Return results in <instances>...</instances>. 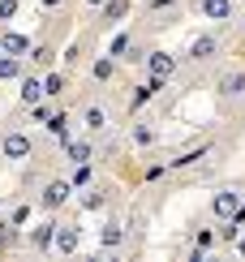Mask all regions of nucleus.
I'll use <instances>...</instances> for the list:
<instances>
[{
    "label": "nucleus",
    "mask_w": 245,
    "mask_h": 262,
    "mask_svg": "<svg viewBox=\"0 0 245 262\" xmlns=\"http://www.w3.org/2000/svg\"><path fill=\"white\" fill-rule=\"evenodd\" d=\"M0 150H5L9 159H26L30 155V142H26V134H9L5 142H0Z\"/></svg>",
    "instance_id": "1"
},
{
    "label": "nucleus",
    "mask_w": 245,
    "mask_h": 262,
    "mask_svg": "<svg viewBox=\"0 0 245 262\" xmlns=\"http://www.w3.org/2000/svg\"><path fill=\"white\" fill-rule=\"evenodd\" d=\"M168 73H172V56H168V52H155V56H151V78H168Z\"/></svg>",
    "instance_id": "2"
},
{
    "label": "nucleus",
    "mask_w": 245,
    "mask_h": 262,
    "mask_svg": "<svg viewBox=\"0 0 245 262\" xmlns=\"http://www.w3.org/2000/svg\"><path fill=\"white\" fill-rule=\"evenodd\" d=\"M65 198H69V181H52L48 193H43V202H48V206H60Z\"/></svg>",
    "instance_id": "3"
},
{
    "label": "nucleus",
    "mask_w": 245,
    "mask_h": 262,
    "mask_svg": "<svg viewBox=\"0 0 245 262\" xmlns=\"http://www.w3.org/2000/svg\"><path fill=\"white\" fill-rule=\"evenodd\" d=\"M202 13H207L211 21H224V17L232 13V5H228V0H202Z\"/></svg>",
    "instance_id": "4"
},
{
    "label": "nucleus",
    "mask_w": 245,
    "mask_h": 262,
    "mask_svg": "<svg viewBox=\"0 0 245 262\" xmlns=\"http://www.w3.org/2000/svg\"><path fill=\"white\" fill-rule=\"evenodd\" d=\"M215 215H237V189L215 193Z\"/></svg>",
    "instance_id": "5"
},
{
    "label": "nucleus",
    "mask_w": 245,
    "mask_h": 262,
    "mask_svg": "<svg viewBox=\"0 0 245 262\" xmlns=\"http://www.w3.org/2000/svg\"><path fill=\"white\" fill-rule=\"evenodd\" d=\"M189 56H194V60H207V56H215V39H211V35H202V39L194 43V48H189Z\"/></svg>",
    "instance_id": "6"
},
{
    "label": "nucleus",
    "mask_w": 245,
    "mask_h": 262,
    "mask_svg": "<svg viewBox=\"0 0 245 262\" xmlns=\"http://www.w3.org/2000/svg\"><path fill=\"white\" fill-rule=\"evenodd\" d=\"M17 73H22V64H17V56H9V52H5V56H0V82L17 78Z\"/></svg>",
    "instance_id": "7"
},
{
    "label": "nucleus",
    "mask_w": 245,
    "mask_h": 262,
    "mask_svg": "<svg viewBox=\"0 0 245 262\" xmlns=\"http://www.w3.org/2000/svg\"><path fill=\"white\" fill-rule=\"evenodd\" d=\"M52 236H56V232H52V224H39L35 232H30V245H39V249H48V245H52Z\"/></svg>",
    "instance_id": "8"
},
{
    "label": "nucleus",
    "mask_w": 245,
    "mask_h": 262,
    "mask_svg": "<svg viewBox=\"0 0 245 262\" xmlns=\"http://www.w3.org/2000/svg\"><path fill=\"white\" fill-rule=\"evenodd\" d=\"M0 52H9V56H22V52H26V39H22V35H5Z\"/></svg>",
    "instance_id": "9"
},
{
    "label": "nucleus",
    "mask_w": 245,
    "mask_h": 262,
    "mask_svg": "<svg viewBox=\"0 0 245 262\" xmlns=\"http://www.w3.org/2000/svg\"><path fill=\"white\" fill-rule=\"evenodd\" d=\"M22 95H26V103H39V99H43V82L26 78V82H22Z\"/></svg>",
    "instance_id": "10"
},
{
    "label": "nucleus",
    "mask_w": 245,
    "mask_h": 262,
    "mask_svg": "<svg viewBox=\"0 0 245 262\" xmlns=\"http://www.w3.org/2000/svg\"><path fill=\"white\" fill-rule=\"evenodd\" d=\"M56 249H60V254H73V249H77V232H73V228H65V232L56 236Z\"/></svg>",
    "instance_id": "11"
},
{
    "label": "nucleus",
    "mask_w": 245,
    "mask_h": 262,
    "mask_svg": "<svg viewBox=\"0 0 245 262\" xmlns=\"http://www.w3.org/2000/svg\"><path fill=\"white\" fill-rule=\"evenodd\" d=\"M125 0H104V13H108V21H120V17H125Z\"/></svg>",
    "instance_id": "12"
},
{
    "label": "nucleus",
    "mask_w": 245,
    "mask_h": 262,
    "mask_svg": "<svg viewBox=\"0 0 245 262\" xmlns=\"http://www.w3.org/2000/svg\"><path fill=\"white\" fill-rule=\"evenodd\" d=\"M245 91V73H228L224 78V95H241Z\"/></svg>",
    "instance_id": "13"
},
{
    "label": "nucleus",
    "mask_w": 245,
    "mask_h": 262,
    "mask_svg": "<svg viewBox=\"0 0 245 262\" xmlns=\"http://www.w3.org/2000/svg\"><path fill=\"white\" fill-rule=\"evenodd\" d=\"M69 155H73L77 163H86V159H91V142H73V146H69Z\"/></svg>",
    "instance_id": "14"
},
{
    "label": "nucleus",
    "mask_w": 245,
    "mask_h": 262,
    "mask_svg": "<svg viewBox=\"0 0 245 262\" xmlns=\"http://www.w3.org/2000/svg\"><path fill=\"white\" fill-rule=\"evenodd\" d=\"M104 121H108L104 107H91V112H86V129H104Z\"/></svg>",
    "instance_id": "15"
},
{
    "label": "nucleus",
    "mask_w": 245,
    "mask_h": 262,
    "mask_svg": "<svg viewBox=\"0 0 245 262\" xmlns=\"http://www.w3.org/2000/svg\"><path fill=\"white\" fill-rule=\"evenodd\" d=\"M116 241H120V228L108 224V228H104V245H116Z\"/></svg>",
    "instance_id": "16"
},
{
    "label": "nucleus",
    "mask_w": 245,
    "mask_h": 262,
    "mask_svg": "<svg viewBox=\"0 0 245 262\" xmlns=\"http://www.w3.org/2000/svg\"><path fill=\"white\" fill-rule=\"evenodd\" d=\"M17 13V0H0V17H13Z\"/></svg>",
    "instance_id": "17"
},
{
    "label": "nucleus",
    "mask_w": 245,
    "mask_h": 262,
    "mask_svg": "<svg viewBox=\"0 0 245 262\" xmlns=\"http://www.w3.org/2000/svg\"><path fill=\"white\" fill-rule=\"evenodd\" d=\"M0 241H17V232H13V228L5 224V228H0Z\"/></svg>",
    "instance_id": "18"
},
{
    "label": "nucleus",
    "mask_w": 245,
    "mask_h": 262,
    "mask_svg": "<svg viewBox=\"0 0 245 262\" xmlns=\"http://www.w3.org/2000/svg\"><path fill=\"white\" fill-rule=\"evenodd\" d=\"M168 5H176V0H151V9H168Z\"/></svg>",
    "instance_id": "19"
},
{
    "label": "nucleus",
    "mask_w": 245,
    "mask_h": 262,
    "mask_svg": "<svg viewBox=\"0 0 245 262\" xmlns=\"http://www.w3.org/2000/svg\"><path fill=\"white\" fill-rule=\"evenodd\" d=\"M237 254H245V241H237Z\"/></svg>",
    "instance_id": "20"
},
{
    "label": "nucleus",
    "mask_w": 245,
    "mask_h": 262,
    "mask_svg": "<svg viewBox=\"0 0 245 262\" xmlns=\"http://www.w3.org/2000/svg\"><path fill=\"white\" fill-rule=\"evenodd\" d=\"M86 5H104V0H86Z\"/></svg>",
    "instance_id": "21"
},
{
    "label": "nucleus",
    "mask_w": 245,
    "mask_h": 262,
    "mask_svg": "<svg viewBox=\"0 0 245 262\" xmlns=\"http://www.w3.org/2000/svg\"><path fill=\"white\" fill-rule=\"evenodd\" d=\"M43 5H56V0H43Z\"/></svg>",
    "instance_id": "22"
}]
</instances>
